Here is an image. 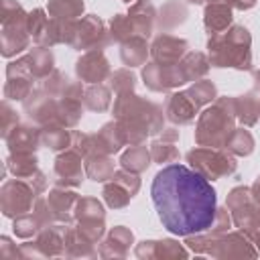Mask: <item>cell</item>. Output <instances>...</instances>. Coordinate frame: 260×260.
Instances as JSON below:
<instances>
[{
    "label": "cell",
    "mask_w": 260,
    "mask_h": 260,
    "mask_svg": "<svg viewBox=\"0 0 260 260\" xmlns=\"http://www.w3.org/2000/svg\"><path fill=\"white\" fill-rule=\"evenodd\" d=\"M156 215L171 234L193 236L211 228L217 197L211 183L185 165H167L152 179L150 187Z\"/></svg>",
    "instance_id": "6da1fadb"
}]
</instances>
